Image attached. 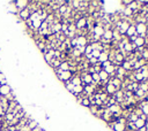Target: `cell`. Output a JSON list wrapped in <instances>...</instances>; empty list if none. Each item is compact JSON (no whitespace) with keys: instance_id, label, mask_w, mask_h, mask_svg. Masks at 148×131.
Listing matches in <instances>:
<instances>
[{"instance_id":"5","label":"cell","mask_w":148,"mask_h":131,"mask_svg":"<svg viewBox=\"0 0 148 131\" xmlns=\"http://www.w3.org/2000/svg\"><path fill=\"white\" fill-rule=\"evenodd\" d=\"M97 60H98V62H100V63L108 61V53H105V52H101V54H100V56L97 57Z\"/></svg>"},{"instance_id":"6","label":"cell","mask_w":148,"mask_h":131,"mask_svg":"<svg viewBox=\"0 0 148 131\" xmlns=\"http://www.w3.org/2000/svg\"><path fill=\"white\" fill-rule=\"evenodd\" d=\"M4 84H7V81H6V76L0 72V85H4Z\"/></svg>"},{"instance_id":"8","label":"cell","mask_w":148,"mask_h":131,"mask_svg":"<svg viewBox=\"0 0 148 131\" xmlns=\"http://www.w3.org/2000/svg\"><path fill=\"white\" fill-rule=\"evenodd\" d=\"M3 131H10V130H8L7 128H6V129H5V130H3Z\"/></svg>"},{"instance_id":"1","label":"cell","mask_w":148,"mask_h":131,"mask_svg":"<svg viewBox=\"0 0 148 131\" xmlns=\"http://www.w3.org/2000/svg\"><path fill=\"white\" fill-rule=\"evenodd\" d=\"M13 90L11 88V85L8 84H4V85H0V94H1V97H6L8 93H11Z\"/></svg>"},{"instance_id":"2","label":"cell","mask_w":148,"mask_h":131,"mask_svg":"<svg viewBox=\"0 0 148 131\" xmlns=\"http://www.w3.org/2000/svg\"><path fill=\"white\" fill-rule=\"evenodd\" d=\"M19 15H20V17H21L23 21H27V20L30 17V15H31V12H30V9L27 7V8L22 9V11H20Z\"/></svg>"},{"instance_id":"10","label":"cell","mask_w":148,"mask_h":131,"mask_svg":"<svg viewBox=\"0 0 148 131\" xmlns=\"http://www.w3.org/2000/svg\"><path fill=\"white\" fill-rule=\"evenodd\" d=\"M16 131H19V130H16Z\"/></svg>"},{"instance_id":"4","label":"cell","mask_w":148,"mask_h":131,"mask_svg":"<svg viewBox=\"0 0 148 131\" xmlns=\"http://www.w3.org/2000/svg\"><path fill=\"white\" fill-rule=\"evenodd\" d=\"M136 32H135V25L134 24H131L130 27H128V29H127V31H126V35H127V37L130 38V37H132L133 35H135Z\"/></svg>"},{"instance_id":"7","label":"cell","mask_w":148,"mask_h":131,"mask_svg":"<svg viewBox=\"0 0 148 131\" xmlns=\"http://www.w3.org/2000/svg\"><path fill=\"white\" fill-rule=\"evenodd\" d=\"M3 115H5V110L1 106H0V116H3Z\"/></svg>"},{"instance_id":"9","label":"cell","mask_w":148,"mask_h":131,"mask_svg":"<svg viewBox=\"0 0 148 131\" xmlns=\"http://www.w3.org/2000/svg\"><path fill=\"white\" fill-rule=\"evenodd\" d=\"M1 98H3V97H1V94H0V99H1Z\"/></svg>"},{"instance_id":"3","label":"cell","mask_w":148,"mask_h":131,"mask_svg":"<svg viewBox=\"0 0 148 131\" xmlns=\"http://www.w3.org/2000/svg\"><path fill=\"white\" fill-rule=\"evenodd\" d=\"M14 5H15L20 11H22V9H24V8H27V7H28L29 3H28V1H15V3H14Z\"/></svg>"}]
</instances>
